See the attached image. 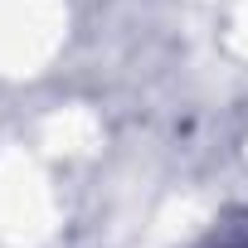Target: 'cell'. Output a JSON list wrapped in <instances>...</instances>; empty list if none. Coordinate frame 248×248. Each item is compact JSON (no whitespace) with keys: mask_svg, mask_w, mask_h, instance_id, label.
<instances>
[{"mask_svg":"<svg viewBox=\"0 0 248 248\" xmlns=\"http://www.w3.org/2000/svg\"><path fill=\"white\" fill-rule=\"evenodd\" d=\"M190 248H248V209H233V214H224L200 243H190Z\"/></svg>","mask_w":248,"mask_h":248,"instance_id":"cell-1","label":"cell"}]
</instances>
